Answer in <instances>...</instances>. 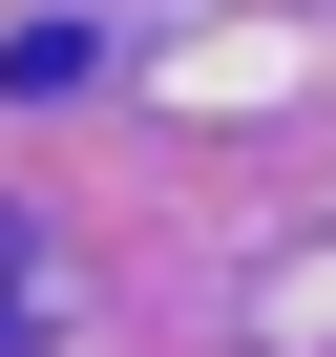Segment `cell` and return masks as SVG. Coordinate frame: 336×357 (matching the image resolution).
I'll return each instance as SVG.
<instances>
[{"mask_svg":"<svg viewBox=\"0 0 336 357\" xmlns=\"http://www.w3.org/2000/svg\"><path fill=\"white\" fill-rule=\"evenodd\" d=\"M0 336H22V231H0Z\"/></svg>","mask_w":336,"mask_h":357,"instance_id":"1","label":"cell"}]
</instances>
